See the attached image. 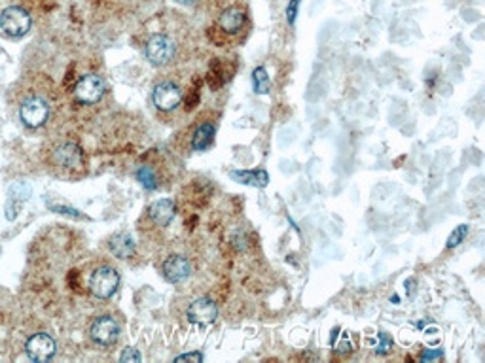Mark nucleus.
<instances>
[{
    "mask_svg": "<svg viewBox=\"0 0 485 363\" xmlns=\"http://www.w3.org/2000/svg\"><path fill=\"white\" fill-rule=\"evenodd\" d=\"M104 91H106V83H104L103 78L97 76V74H86L84 78H80V81L74 87V97L84 104H93L103 98Z\"/></svg>",
    "mask_w": 485,
    "mask_h": 363,
    "instance_id": "nucleus-3",
    "label": "nucleus"
},
{
    "mask_svg": "<svg viewBox=\"0 0 485 363\" xmlns=\"http://www.w3.org/2000/svg\"><path fill=\"white\" fill-rule=\"evenodd\" d=\"M120 359L121 362H133V363H136V362H141V354L136 352L135 348H126L124 352H121V356H120Z\"/></svg>",
    "mask_w": 485,
    "mask_h": 363,
    "instance_id": "nucleus-22",
    "label": "nucleus"
},
{
    "mask_svg": "<svg viewBox=\"0 0 485 363\" xmlns=\"http://www.w3.org/2000/svg\"><path fill=\"white\" fill-rule=\"evenodd\" d=\"M214 140V125L213 123H203L199 125L191 136V148L197 150V152H203V150H209L211 144Z\"/></svg>",
    "mask_w": 485,
    "mask_h": 363,
    "instance_id": "nucleus-16",
    "label": "nucleus"
},
{
    "mask_svg": "<svg viewBox=\"0 0 485 363\" xmlns=\"http://www.w3.org/2000/svg\"><path fill=\"white\" fill-rule=\"evenodd\" d=\"M298 8H300V0H290L289 6H286V21H289V25H294L296 23Z\"/></svg>",
    "mask_w": 485,
    "mask_h": 363,
    "instance_id": "nucleus-21",
    "label": "nucleus"
},
{
    "mask_svg": "<svg viewBox=\"0 0 485 363\" xmlns=\"http://www.w3.org/2000/svg\"><path fill=\"white\" fill-rule=\"evenodd\" d=\"M252 83H254V91H256L258 95H267V93H269V89H271V80L267 76V72L264 66L254 68V72H252Z\"/></svg>",
    "mask_w": 485,
    "mask_h": 363,
    "instance_id": "nucleus-17",
    "label": "nucleus"
},
{
    "mask_svg": "<svg viewBox=\"0 0 485 363\" xmlns=\"http://www.w3.org/2000/svg\"><path fill=\"white\" fill-rule=\"evenodd\" d=\"M175 203L171 199H159V201L152 203L148 208V216L154 223L158 225H167V223L175 218Z\"/></svg>",
    "mask_w": 485,
    "mask_h": 363,
    "instance_id": "nucleus-12",
    "label": "nucleus"
},
{
    "mask_svg": "<svg viewBox=\"0 0 485 363\" xmlns=\"http://www.w3.org/2000/svg\"><path fill=\"white\" fill-rule=\"evenodd\" d=\"M89 333H91V339L97 342V344L110 347V344H114V342L118 341V337H120V325H118V322H116L114 318H110V316H101V318H97V320L93 322Z\"/></svg>",
    "mask_w": 485,
    "mask_h": 363,
    "instance_id": "nucleus-6",
    "label": "nucleus"
},
{
    "mask_svg": "<svg viewBox=\"0 0 485 363\" xmlns=\"http://www.w3.org/2000/svg\"><path fill=\"white\" fill-rule=\"evenodd\" d=\"M176 2H180V4H184V6H194L197 0H176Z\"/></svg>",
    "mask_w": 485,
    "mask_h": 363,
    "instance_id": "nucleus-26",
    "label": "nucleus"
},
{
    "mask_svg": "<svg viewBox=\"0 0 485 363\" xmlns=\"http://www.w3.org/2000/svg\"><path fill=\"white\" fill-rule=\"evenodd\" d=\"M243 23H245V11L239 10V8H229V10L224 11L219 19L220 29L231 34L239 33L241 27H243Z\"/></svg>",
    "mask_w": 485,
    "mask_h": 363,
    "instance_id": "nucleus-14",
    "label": "nucleus"
},
{
    "mask_svg": "<svg viewBox=\"0 0 485 363\" xmlns=\"http://www.w3.org/2000/svg\"><path fill=\"white\" fill-rule=\"evenodd\" d=\"M229 176L239 184L254 185V188H266L267 182H269L266 170H231Z\"/></svg>",
    "mask_w": 485,
    "mask_h": 363,
    "instance_id": "nucleus-13",
    "label": "nucleus"
},
{
    "mask_svg": "<svg viewBox=\"0 0 485 363\" xmlns=\"http://www.w3.org/2000/svg\"><path fill=\"white\" fill-rule=\"evenodd\" d=\"M186 315H188V320L194 322V324L209 325L216 320V316H219V307H216V303H214L213 299L199 297L196 299V301H191Z\"/></svg>",
    "mask_w": 485,
    "mask_h": 363,
    "instance_id": "nucleus-8",
    "label": "nucleus"
},
{
    "mask_svg": "<svg viewBox=\"0 0 485 363\" xmlns=\"http://www.w3.org/2000/svg\"><path fill=\"white\" fill-rule=\"evenodd\" d=\"M152 98L154 104L159 110H167L169 112V110H175L180 104V101H182V89L176 83H173V81H161V83L154 87Z\"/></svg>",
    "mask_w": 485,
    "mask_h": 363,
    "instance_id": "nucleus-7",
    "label": "nucleus"
},
{
    "mask_svg": "<svg viewBox=\"0 0 485 363\" xmlns=\"http://www.w3.org/2000/svg\"><path fill=\"white\" fill-rule=\"evenodd\" d=\"M49 208H51V210H63V214H71V216H74V218H76V216H80V214H78V210H74V208H69V206H55V205H51V203H49Z\"/></svg>",
    "mask_w": 485,
    "mask_h": 363,
    "instance_id": "nucleus-25",
    "label": "nucleus"
},
{
    "mask_svg": "<svg viewBox=\"0 0 485 363\" xmlns=\"http://www.w3.org/2000/svg\"><path fill=\"white\" fill-rule=\"evenodd\" d=\"M110 250L116 257H131L135 254V240L129 233H118L110 239Z\"/></svg>",
    "mask_w": 485,
    "mask_h": 363,
    "instance_id": "nucleus-15",
    "label": "nucleus"
},
{
    "mask_svg": "<svg viewBox=\"0 0 485 363\" xmlns=\"http://www.w3.org/2000/svg\"><path fill=\"white\" fill-rule=\"evenodd\" d=\"M19 114H21L23 123L27 125V127H40V125H44V121L48 120L49 106L42 97H29L21 104Z\"/></svg>",
    "mask_w": 485,
    "mask_h": 363,
    "instance_id": "nucleus-5",
    "label": "nucleus"
},
{
    "mask_svg": "<svg viewBox=\"0 0 485 363\" xmlns=\"http://www.w3.org/2000/svg\"><path fill=\"white\" fill-rule=\"evenodd\" d=\"M27 356L34 362H48L54 358L55 354V341L46 333H36L27 341Z\"/></svg>",
    "mask_w": 485,
    "mask_h": 363,
    "instance_id": "nucleus-9",
    "label": "nucleus"
},
{
    "mask_svg": "<svg viewBox=\"0 0 485 363\" xmlns=\"http://www.w3.org/2000/svg\"><path fill=\"white\" fill-rule=\"evenodd\" d=\"M0 29L11 39H21L31 29V16L19 6H10L0 14Z\"/></svg>",
    "mask_w": 485,
    "mask_h": 363,
    "instance_id": "nucleus-1",
    "label": "nucleus"
},
{
    "mask_svg": "<svg viewBox=\"0 0 485 363\" xmlns=\"http://www.w3.org/2000/svg\"><path fill=\"white\" fill-rule=\"evenodd\" d=\"M379 341H381V342H377L376 352L377 354H387L389 350H391V347H393V339H391L387 333H379Z\"/></svg>",
    "mask_w": 485,
    "mask_h": 363,
    "instance_id": "nucleus-20",
    "label": "nucleus"
},
{
    "mask_svg": "<svg viewBox=\"0 0 485 363\" xmlns=\"http://www.w3.org/2000/svg\"><path fill=\"white\" fill-rule=\"evenodd\" d=\"M175 362H203V354L199 352H188V354H180L176 356Z\"/></svg>",
    "mask_w": 485,
    "mask_h": 363,
    "instance_id": "nucleus-23",
    "label": "nucleus"
},
{
    "mask_svg": "<svg viewBox=\"0 0 485 363\" xmlns=\"http://www.w3.org/2000/svg\"><path fill=\"white\" fill-rule=\"evenodd\" d=\"M164 275L173 284L184 282L186 278L191 275L190 261L182 257V255H171L169 260L164 263Z\"/></svg>",
    "mask_w": 485,
    "mask_h": 363,
    "instance_id": "nucleus-10",
    "label": "nucleus"
},
{
    "mask_svg": "<svg viewBox=\"0 0 485 363\" xmlns=\"http://www.w3.org/2000/svg\"><path fill=\"white\" fill-rule=\"evenodd\" d=\"M441 354H444V352H441L440 348H438V350H425V352H423V356H421V359H423V362H431V359L441 358Z\"/></svg>",
    "mask_w": 485,
    "mask_h": 363,
    "instance_id": "nucleus-24",
    "label": "nucleus"
},
{
    "mask_svg": "<svg viewBox=\"0 0 485 363\" xmlns=\"http://www.w3.org/2000/svg\"><path fill=\"white\" fill-rule=\"evenodd\" d=\"M146 57L156 66L167 65L175 57V44L164 34H154L146 44Z\"/></svg>",
    "mask_w": 485,
    "mask_h": 363,
    "instance_id": "nucleus-4",
    "label": "nucleus"
},
{
    "mask_svg": "<svg viewBox=\"0 0 485 363\" xmlns=\"http://www.w3.org/2000/svg\"><path fill=\"white\" fill-rule=\"evenodd\" d=\"M136 178L141 182L146 190H154L156 188V174L150 167H141L136 170Z\"/></svg>",
    "mask_w": 485,
    "mask_h": 363,
    "instance_id": "nucleus-18",
    "label": "nucleus"
},
{
    "mask_svg": "<svg viewBox=\"0 0 485 363\" xmlns=\"http://www.w3.org/2000/svg\"><path fill=\"white\" fill-rule=\"evenodd\" d=\"M54 158L59 167L65 168H78L82 167L84 163L82 150H80V146H76V144H72V142L61 144V146L55 150Z\"/></svg>",
    "mask_w": 485,
    "mask_h": 363,
    "instance_id": "nucleus-11",
    "label": "nucleus"
},
{
    "mask_svg": "<svg viewBox=\"0 0 485 363\" xmlns=\"http://www.w3.org/2000/svg\"><path fill=\"white\" fill-rule=\"evenodd\" d=\"M466 235H469V225H459V227H455V231L449 235L446 246L447 248H455V246H459V244L466 239Z\"/></svg>",
    "mask_w": 485,
    "mask_h": 363,
    "instance_id": "nucleus-19",
    "label": "nucleus"
},
{
    "mask_svg": "<svg viewBox=\"0 0 485 363\" xmlns=\"http://www.w3.org/2000/svg\"><path fill=\"white\" fill-rule=\"evenodd\" d=\"M118 286H120V275L112 267H101L89 278V290L99 299L112 297Z\"/></svg>",
    "mask_w": 485,
    "mask_h": 363,
    "instance_id": "nucleus-2",
    "label": "nucleus"
}]
</instances>
